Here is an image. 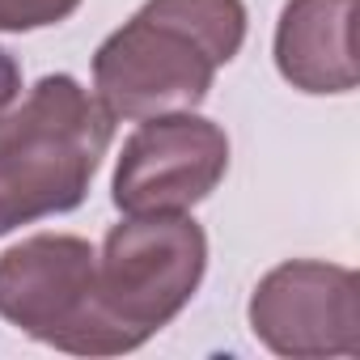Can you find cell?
<instances>
[{
	"mask_svg": "<svg viewBox=\"0 0 360 360\" xmlns=\"http://www.w3.org/2000/svg\"><path fill=\"white\" fill-rule=\"evenodd\" d=\"M22 98V64L13 60V51L0 47V115Z\"/></svg>",
	"mask_w": 360,
	"mask_h": 360,
	"instance_id": "obj_9",
	"label": "cell"
},
{
	"mask_svg": "<svg viewBox=\"0 0 360 360\" xmlns=\"http://www.w3.org/2000/svg\"><path fill=\"white\" fill-rule=\"evenodd\" d=\"M352 30L356 0H284L271 39L276 72L297 94H352L360 81Z\"/></svg>",
	"mask_w": 360,
	"mask_h": 360,
	"instance_id": "obj_7",
	"label": "cell"
},
{
	"mask_svg": "<svg viewBox=\"0 0 360 360\" xmlns=\"http://www.w3.org/2000/svg\"><path fill=\"white\" fill-rule=\"evenodd\" d=\"M246 322L288 360L360 356V276L326 259H284L255 284Z\"/></svg>",
	"mask_w": 360,
	"mask_h": 360,
	"instance_id": "obj_6",
	"label": "cell"
},
{
	"mask_svg": "<svg viewBox=\"0 0 360 360\" xmlns=\"http://www.w3.org/2000/svg\"><path fill=\"white\" fill-rule=\"evenodd\" d=\"M115 119L72 72L39 77L0 115V238L77 212L110 148Z\"/></svg>",
	"mask_w": 360,
	"mask_h": 360,
	"instance_id": "obj_2",
	"label": "cell"
},
{
	"mask_svg": "<svg viewBox=\"0 0 360 360\" xmlns=\"http://www.w3.org/2000/svg\"><path fill=\"white\" fill-rule=\"evenodd\" d=\"M81 0H0V34H30L68 22Z\"/></svg>",
	"mask_w": 360,
	"mask_h": 360,
	"instance_id": "obj_8",
	"label": "cell"
},
{
	"mask_svg": "<svg viewBox=\"0 0 360 360\" xmlns=\"http://www.w3.org/2000/svg\"><path fill=\"white\" fill-rule=\"evenodd\" d=\"M229 174V136L217 119L178 110L140 119L115 161L110 200L123 217L191 212Z\"/></svg>",
	"mask_w": 360,
	"mask_h": 360,
	"instance_id": "obj_5",
	"label": "cell"
},
{
	"mask_svg": "<svg viewBox=\"0 0 360 360\" xmlns=\"http://www.w3.org/2000/svg\"><path fill=\"white\" fill-rule=\"evenodd\" d=\"M242 0H144L94 51V98L119 123L200 110L246 43Z\"/></svg>",
	"mask_w": 360,
	"mask_h": 360,
	"instance_id": "obj_1",
	"label": "cell"
},
{
	"mask_svg": "<svg viewBox=\"0 0 360 360\" xmlns=\"http://www.w3.org/2000/svg\"><path fill=\"white\" fill-rule=\"evenodd\" d=\"M204 271L208 233L191 212L123 217L98 250V301L144 347L191 305Z\"/></svg>",
	"mask_w": 360,
	"mask_h": 360,
	"instance_id": "obj_4",
	"label": "cell"
},
{
	"mask_svg": "<svg viewBox=\"0 0 360 360\" xmlns=\"http://www.w3.org/2000/svg\"><path fill=\"white\" fill-rule=\"evenodd\" d=\"M0 318L68 356H123L140 343L98 301V250L77 233H34L0 250Z\"/></svg>",
	"mask_w": 360,
	"mask_h": 360,
	"instance_id": "obj_3",
	"label": "cell"
}]
</instances>
